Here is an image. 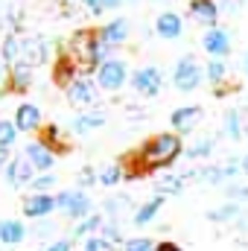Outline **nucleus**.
Here are the masks:
<instances>
[{
  "instance_id": "obj_1",
  "label": "nucleus",
  "mask_w": 248,
  "mask_h": 251,
  "mask_svg": "<svg viewBox=\"0 0 248 251\" xmlns=\"http://www.w3.org/2000/svg\"><path fill=\"white\" fill-rule=\"evenodd\" d=\"M181 152H184V146H181V137H178V134H155V137L146 140V143L140 146V152L134 155L137 167L128 170V178H137V176L164 170V167L175 164V158H178Z\"/></svg>"
},
{
  "instance_id": "obj_2",
  "label": "nucleus",
  "mask_w": 248,
  "mask_h": 251,
  "mask_svg": "<svg viewBox=\"0 0 248 251\" xmlns=\"http://www.w3.org/2000/svg\"><path fill=\"white\" fill-rule=\"evenodd\" d=\"M56 207L73 222H79V219L94 213V201H91V196L85 190H62L56 196Z\"/></svg>"
},
{
  "instance_id": "obj_3",
  "label": "nucleus",
  "mask_w": 248,
  "mask_h": 251,
  "mask_svg": "<svg viewBox=\"0 0 248 251\" xmlns=\"http://www.w3.org/2000/svg\"><path fill=\"white\" fill-rule=\"evenodd\" d=\"M24 158L32 164L35 176H38V173H50L53 164H56V152H53V146H47L44 140H32V143H26Z\"/></svg>"
},
{
  "instance_id": "obj_4",
  "label": "nucleus",
  "mask_w": 248,
  "mask_h": 251,
  "mask_svg": "<svg viewBox=\"0 0 248 251\" xmlns=\"http://www.w3.org/2000/svg\"><path fill=\"white\" fill-rule=\"evenodd\" d=\"M125 82V64L117 59H105L97 67V85L102 91H120Z\"/></svg>"
},
{
  "instance_id": "obj_5",
  "label": "nucleus",
  "mask_w": 248,
  "mask_h": 251,
  "mask_svg": "<svg viewBox=\"0 0 248 251\" xmlns=\"http://www.w3.org/2000/svg\"><path fill=\"white\" fill-rule=\"evenodd\" d=\"M173 82H175V88L184 91V94L198 88V82H201V70H198V64L193 62V56H184L181 62L175 64V70H173Z\"/></svg>"
},
{
  "instance_id": "obj_6",
  "label": "nucleus",
  "mask_w": 248,
  "mask_h": 251,
  "mask_svg": "<svg viewBox=\"0 0 248 251\" xmlns=\"http://www.w3.org/2000/svg\"><path fill=\"white\" fill-rule=\"evenodd\" d=\"M131 85H134V91H137L140 97H158L164 79H161V70H158V67H140V70L131 76Z\"/></svg>"
},
{
  "instance_id": "obj_7",
  "label": "nucleus",
  "mask_w": 248,
  "mask_h": 251,
  "mask_svg": "<svg viewBox=\"0 0 248 251\" xmlns=\"http://www.w3.org/2000/svg\"><path fill=\"white\" fill-rule=\"evenodd\" d=\"M67 100H70V105H73V108H85V105H91V102L97 100L94 82H91V79H85V76L70 79V82H67Z\"/></svg>"
},
{
  "instance_id": "obj_8",
  "label": "nucleus",
  "mask_w": 248,
  "mask_h": 251,
  "mask_svg": "<svg viewBox=\"0 0 248 251\" xmlns=\"http://www.w3.org/2000/svg\"><path fill=\"white\" fill-rule=\"evenodd\" d=\"M53 210H56V196H50V193H32L24 201V216H29V219H47Z\"/></svg>"
},
{
  "instance_id": "obj_9",
  "label": "nucleus",
  "mask_w": 248,
  "mask_h": 251,
  "mask_svg": "<svg viewBox=\"0 0 248 251\" xmlns=\"http://www.w3.org/2000/svg\"><path fill=\"white\" fill-rule=\"evenodd\" d=\"M35 178V170L26 158H12L9 167H6V181L9 187H24V184H32Z\"/></svg>"
},
{
  "instance_id": "obj_10",
  "label": "nucleus",
  "mask_w": 248,
  "mask_h": 251,
  "mask_svg": "<svg viewBox=\"0 0 248 251\" xmlns=\"http://www.w3.org/2000/svg\"><path fill=\"white\" fill-rule=\"evenodd\" d=\"M201 47L210 53V56H216V59H225L228 53H231V35L225 32V29H219V26H213L204 38H201Z\"/></svg>"
},
{
  "instance_id": "obj_11",
  "label": "nucleus",
  "mask_w": 248,
  "mask_h": 251,
  "mask_svg": "<svg viewBox=\"0 0 248 251\" xmlns=\"http://www.w3.org/2000/svg\"><path fill=\"white\" fill-rule=\"evenodd\" d=\"M15 126H18V131H35V128H41V108L24 102L15 111Z\"/></svg>"
},
{
  "instance_id": "obj_12",
  "label": "nucleus",
  "mask_w": 248,
  "mask_h": 251,
  "mask_svg": "<svg viewBox=\"0 0 248 251\" xmlns=\"http://www.w3.org/2000/svg\"><path fill=\"white\" fill-rule=\"evenodd\" d=\"M201 120V108L198 105H187V108H178V111H173V117H170V123H173V128L175 131H181V134H187V131H193V126Z\"/></svg>"
},
{
  "instance_id": "obj_13",
  "label": "nucleus",
  "mask_w": 248,
  "mask_h": 251,
  "mask_svg": "<svg viewBox=\"0 0 248 251\" xmlns=\"http://www.w3.org/2000/svg\"><path fill=\"white\" fill-rule=\"evenodd\" d=\"M26 240V228L18 219H0V246H21Z\"/></svg>"
},
{
  "instance_id": "obj_14",
  "label": "nucleus",
  "mask_w": 248,
  "mask_h": 251,
  "mask_svg": "<svg viewBox=\"0 0 248 251\" xmlns=\"http://www.w3.org/2000/svg\"><path fill=\"white\" fill-rule=\"evenodd\" d=\"M190 12H193L196 24H204V26H210V29H213V24H216V18H219V9H216L213 0H193V3H190Z\"/></svg>"
},
{
  "instance_id": "obj_15",
  "label": "nucleus",
  "mask_w": 248,
  "mask_h": 251,
  "mask_svg": "<svg viewBox=\"0 0 248 251\" xmlns=\"http://www.w3.org/2000/svg\"><path fill=\"white\" fill-rule=\"evenodd\" d=\"M99 38H102V44H108V47L123 44L125 38H128V21H125V18H114V21L99 32Z\"/></svg>"
},
{
  "instance_id": "obj_16",
  "label": "nucleus",
  "mask_w": 248,
  "mask_h": 251,
  "mask_svg": "<svg viewBox=\"0 0 248 251\" xmlns=\"http://www.w3.org/2000/svg\"><path fill=\"white\" fill-rule=\"evenodd\" d=\"M155 29H158V35L161 38H167V41H175L178 35H181V18L175 15V12H164L161 18H158V24H155Z\"/></svg>"
},
{
  "instance_id": "obj_17",
  "label": "nucleus",
  "mask_w": 248,
  "mask_h": 251,
  "mask_svg": "<svg viewBox=\"0 0 248 251\" xmlns=\"http://www.w3.org/2000/svg\"><path fill=\"white\" fill-rule=\"evenodd\" d=\"M102 213H91V216H85V219H79L76 222V228L70 231V237L73 240H88V237H94V234H99V228H102Z\"/></svg>"
},
{
  "instance_id": "obj_18",
  "label": "nucleus",
  "mask_w": 248,
  "mask_h": 251,
  "mask_svg": "<svg viewBox=\"0 0 248 251\" xmlns=\"http://www.w3.org/2000/svg\"><path fill=\"white\" fill-rule=\"evenodd\" d=\"M161 204H164V196H155V199H149L146 204H140V207L134 210V216H131V219H134V225H137V228L149 225V222L161 213Z\"/></svg>"
},
{
  "instance_id": "obj_19",
  "label": "nucleus",
  "mask_w": 248,
  "mask_h": 251,
  "mask_svg": "<svg viewBox=\"0 0 248 251\" xmlns=\"http://www.w3.org/2000/svg\"><path fill=\"white\" fill-rule=\"evenodd\" d=\"M9 70H12V88H15V91H26V88H29V82H32L35 67H32L29 62H24V59H21L18 64H12Z\"/></svg>"
},
{
  "instance_id": "obj_20",
  "label": "nucleus",
  "mask_w": 248,
  "mask_h": 251,
  "mask_svg": "<svg viewBox=\"0 0 248 251\" xmlns=\"http://www.w3.org/2000/svg\"><path fill=\"white\" fill-rule=\"evenodd\" d=\"M105 123V114L102 111H88V114H79L70 128L76 131V134H88V131H94V128H99V126Z\"/></svg>"
},
{
  "instance_id": "obj_21",
  "label": "nucleus",
  "mask_w": 248,
  "mask_h": 251,
  "mask_svg": "<svg viewBox=\"0 0 248 251\" xmlns=\"http://www.w3.org/2000/svg\"><path fill=\"white\" fill-rule=\"evenodd\" d=\"M125 176V167L123 161H114V164H108V167H102L99 173H97V184H102V187H114V184H120Z\"/></svg>"
},
{
  "instance_id": "obj_22",
  "label": "nucleus",
  "mask_w": 248,
  "mask_h": 251,
  "mask_svg": "<svg viewBox=\"0 0 248 251\" xmlns=\"http://www.w3.org/2000/svg\"><path fill=\"white\" fill-rule=\"evenodd\" d=\"M207 219L210 222H240L243 219V204H237V201H228V204H222V207H213L210 213H207Z\"/></svg>"
},
{
  "instance_id": "obj_23",
  "label": "nucleus",
  "mask_w": 248,
  "mask_h": 251,
  "mask_svg": "<svg viewBox=\"0 0 248 251\" xmlns=\"http://www.w3.org/2000/svg\"><path fill=\"white\" fill-rule=\"evenodd\" d=\"M184 190V176H167L161 181H155V193L158 196H178Z\"/></svg>"
},
{
  "instance_id": "obj_24",
  "label": "nucleus",
  "mask_w": 248,
  "mask_h": 251,
  "mask_svg": "<svg viewBox=\"0 0 248 251\" xmlns=\"http://www.w3.org/2000/svg\"><path fill=\"white\" fill-rule=\"evenodd\" d=\"M213 146H216V140H213V137H201V140H196L193 146H187L184 155L190 158V161H198V158H210Z\"/></svg>"
},
{
  "instance_id": "obj_25",
  "label": "nucleus",
  "mask_w": 248,
  "mask_h": 251,
  "mask_svg": "<svg viewBox=\"0 0 248 251\" xmlns=\"http://www.w3.org/2000/svg\"><path fill=\"white\" fill-rule=\"evenodd\" d=\"M225 134H228L231 140H240V137L246 134V128H243V117H240V111H228V114H225Z\"/></svg>"
},
{
  "instance_id": "obj_26",
  "label": "nucleus",
  "mask_w": 248,
  "mask_h": 251,
  "mask_svg": "<svg viewBox=\"0 0 248 251\" xmlns=\"http://www.w3.org/2000/svg\"><path fill=\"white\" fill-rule=\"evenodd\" d=\"M82 251H117V246L108 243L102 234H94V237H88V240L82 243Z\"/></svg>"
},
{
  "instance_id": "obj_27",
  "label": "nucleus",
  "mask_w": 248,
  "mask_h": 251,
  "mask_svg": "<svg viewBox=\"0 0 248 251\" xmlns=\"http://www.w3.org/2000/svg\"><path fill=\"white\" fill-rule=\"evenodd\" d=\"M99 234H102V237H105L108 243H114V246H120V249H123L125 237H123V231H120V225H117V222H102Z\"/></svg>"
},
{
  "instance_id": "obj_28",
  "label": "nucleus",
  "mask_w": 248,
  "mask_h": 251,
  "mask_svg": "<svg viewBox=\"0 0 248 251\" xmlns=\"http://www.w3.org/2000/svg\"><path fill=\"white\" fill-rule=\"evenodd\" d=\"M155 249H158V243H152L149 237H128L120 251H155Z\"/></svg>"
},
{
  "instance_id": "obj_29",
  "label": "nucleus",
  "mask_w": 248,
  "mask_h": 251,
  "mask_svg": "<svg viewBox=\"0 0 248 251\" xmlns=\"http://www.w3.org/2000/svg\"><path fill=\"white\" fill-rule=\"evenodd\" d=\"M21 50H24V47H21V41L9 35V38H6V44H3V59H6V64H9V67L21 62V59H18V56H21Z\"/></svg>"
},
{
  "instance_id": "obj_30",
  "label": "nucleus",
  "mask_w": 248,
  "mask_h": 251,
  "mask_svg": "<svg viewBox=\"0 0 248 251\" xmlns=\"http://www.w3.org/2000/svg\"><path fill=\"white\" fill-rule=\"evenodd\" d=\"M18 137V126L9 123V120H0V149H9Z\"/></svg>"
},
{
  "instance_id": "obj_31",
  "label": "nucleus",
  "mask_w": 248,
  "mask_h": 251,
  "mask_svg": "<svg viewBox=\"0 0 248 251\" xmlns=\"http://www.w3.org/2000/svg\"><path fill=\"white\" fill-rule=\"evenodd\" d=\"M29 187H32V193H47L50 187H56V176L53 173H38Z\"/></svg>"
},
{
  "instance_id": "obj_32",
  "label": "nucleus",
  "mask_w": 248,
  "mask_h": 251,
  "mask_svg": "<svg viewBox=\"0 0 248 251\" xmlns=\"http://www.w3.org/2000/svg\"><path fill=\"white\" fill-rule=\"evenodd\" d=\"M225 73H228V67H225L222 59H213V62L207 64V79H210L213 85H219V82L225 79Z\"/></svg>"
},
{
  "instance_id": "obj_33",
  "label": "nucleus",
  "mask_w": 248,
  "mask_h": 251,
  "mask_svg": "<svg viewBox=\"0 0 248 251\" xmlns=\"http://www.w3.org/2000/svg\"><path fill=\"white\" fill-rule=\"evenodd\" d=\"M128 201L125 196H114V199H105V216H111V222L123 213V204Z\"/></svg>"
},
{
  "instance_id": "obj_34",
  "label": "nucleus",
  "mask_w": 248,
  "mask_h": 251,
  "mask_svg": "<svg viewBox=\"0 0 248 251\" xmlns=\"http://www.w3.org/2000/svg\"><path fill=\"white\" fill-rule=\"evenodd\" d=\"M225 193H228V199L237 201V204H240V201H248V184H228Z\"/></svg>"
},
{
  "instance_id": "obj_35",
  "label": "nucleus",
  "mask_w": 248,
  "mask_h": 251,
  "mask_svg": "<svg viewBox=\"0 0 248 251\" xmlns=\"http://www.w3.org/2000/svg\"><path fill=\"white\" fill-rule=\"evenodd\" d=\"M97 184V173L91 167H85L79 176H76V190H85V187H94Z\"/></svg>"
},
{
  "instance_id": "obj_36",
  "label": "nucleus",
  "mask_w": 248,
  "mask_h": 251,
  "mask_svg": "<svg viewBox=\"0 0 248 251\" xmlns=\"http://www.w3.org/2000/svg\"><path fill=\"white\" fill-rule=\"evenodd\" d=\"M44 251H73V240H67V237H59V240H53L50 246Z\"/></svg>"
},
{
  "instance_id": "obj_37",
  "label": "nucleus",
  "mask_w": 248,
  "mask_h": 251,
  "mask_svg": "<svg viewBox=\"0 0 248 251\" xmlns=\"http://www.w3.org/2000/svg\"><path fill=\"white\" fill-rule=\"evenodd\" d=\"M178 249H181L178 243H170V240H167V243H158V249L155 251H178Z\"/></svg>"
},
{
  "instance_id": "obj_38",
  "label": "nucleus",
  "mask_w": 248,
  "mask_h": 251,
  "mask_svg": "<svg viewBox=\"0 0 248 251\" xmlns=\"http://www.w3.org/2000/svg\"><path fill=\"white\" fill-rule=\"evenodd\" d=\"M9 167V149H0V170Z\"/></svg>"
},
{
  "instance_id": "obj_39",
  "label": "nucleus",
  "mask_w": 248,
  "mask_h": 251,
  "mask_svg": "<svg viewBox=\"0 0 248 251\" xmlns=\"http://www.w3.org/2000/svg\"><path fill=\"white\" fill-rule=\"evenodd\" d=\"M120 3H123V0H99L102 9H114V6H120Z\"/></svg>"
},
{
  "instance_id": "obj_40",
  "label": "nucleus",
  "mask_w": 248,
  "mask_h": 251,
  "mask_svg": "<svg viewBox=\"0 0 248 251\" xmlns=\"http://www.w3.org/2000/svg\"><path fill=\"white\" fill-rule=\"evenodd\" d=\"M240 170L248 176V155H246V158H240Z\"/></svg>"
},
{
  "instance_id": "obj_41",
  "label": "nucleus",
  "mask_w": 248,
  "mask_h": 251,
  "mask_svg": "<svg viewBox=\"0 0 248 251\" xmlns=\"http://www.w3.org/2000/svg\"><path fill=\"white\" fill-rule=\"evenodd\" d=\"M237 6H240V0H228L225 3V9H237Z\"/></svg>"
},
{
  "instance_id": "obj_42",
  "label": "nucleus",
  "mask_w": 248,
  "mask_h": 251,
  "mask_svg": "<svg viewBox=\"0 0 248 251\" xmlns=\"http://www.w3.org/2000/svg\"><path fill=\"white\" fill-rule=\"evenodd\" d=\"M243 73H246V76H248V53H246V56H243Z\"/></svg>"
},
{
  "instance_id": "obj_43",
  "label": "nucleus",
  "mask_w": 248,
  "mask_h": 251,
  "mask_svg": "<svg viewBox=\"0 0 248 251\" xmlns=\"http://www.w3.org/2000/svg\"><path fill=\"white\" fill-rule=\"evenodd\" d=\"M0 70H3V62H0Z\"/></svg>"
},
{
  "instance_id": "obj_44",
  "label": "nucleus",
  "mask_w": 248,
  "mask_h": 251,
  "mask_svg": "<svg viewBox=\"0 0 248 251\" xmlns=\"http://www.w3.org/2000/svg\"><path fill=\"white\" fill-rule=\"evenodd\" d=\"M178 251H184V249H178Z\"/></svg>"
},
{
  "instance_id": "obj_45",
  "label": "nucleus",
  "mask_w": 248,
  "mask_h": 251,
  "mask_svg": "<svg viewBox=\"0 0 248 251\" xmlns=\"http://www.w3.org/2000/svg\"><path fill=\"white\" fill-rule=\"evenodd\" d=\"M246 100H248V94H246Z\"/></svg>"
}]
</instances>
